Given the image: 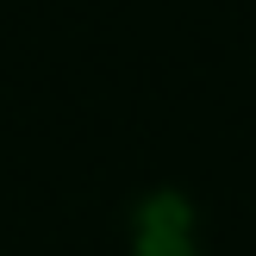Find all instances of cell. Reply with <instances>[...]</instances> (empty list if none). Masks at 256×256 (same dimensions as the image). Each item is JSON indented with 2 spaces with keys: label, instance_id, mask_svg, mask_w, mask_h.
<instances>
[{
  "label": "cell",
  "instance_id": "6da1fadb",
  "mask_svg": "<svg viewBox=\"0 0 256 256\" xmlns=\"http://www.w3.org/2000/svg\"><path fill=\"white\" fill-rule=\"evenodd\" d=\"M132 244H138V256H194V206H188L182 194L144 200Z\"/></svg>",
  "mask_w": 256,
  "mask_h": 256
}]
</instances>
